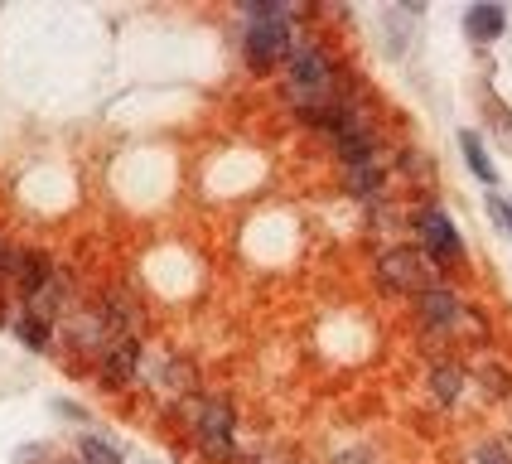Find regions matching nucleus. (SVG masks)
I'll return each instance as SVG.
<instances>
[{
	"mask_svg": "<svg viewBox=\"0 0 512 464\" xmlns=\"http://www.w3.org/2000/svg\"><path fill=\"white\" fill-rule=\"evenodd\" d=\"M194 440H199V450L208 460H237V445H232V431H237V421H232V406L223 397H208V402L194 411Z\"/></svg>",
	"mask_w": 512,
	"mask_h": 464,
	"instance_id": "7ed1b4c3",
	"label": "nucleus"
},
{
	"mask_svg": "<svg viewBox=\"0 0 512 464\" xmlns=\"http://www.w3.org/2000/svg\"><path fill=\"white\" fill-rule=\"evenodd\" d=\"M474 464H512V445H503V440H484V445L474 450Z\"/></svg>",
	"mask_w": 512,
	"mask_h": 464,
	"instance_id": "dca6fc26",
	"label": "nucleus"
},
{
	"mask_svg": "<svg viewBox=\"0 0 512 464\" xmlns=\"http://www.w3.org/2000/svg\"><path fill=\"white\" fill-rule=\"evenodd\" d=\"M295 39L300 34L290 29V20H266V25H252L242 34V54H247V63H252L256 73H266V68H276V63L290 58Z\"/></svg>",
	"mask_w": 512,
	"mask_h": 464,
	"instance_id": "39448f33",
	"label": "nucleus"
},
{
	"mask_svg": "<svg viewBox=\"0 0 512 464\" xmlns=\"http://www.w3.org/2000/svg\"><path fill=\"white\" fill-rule=\"evenodd\" d=\"M459 150H464V165L474 170V179L488 184V189H498V165H493L488 145L479 141V131H459Z\"/></svg>",
	"mask_w": 512,
	"mask_h": 464,
	"instance_id": "9d476101",
	"label": "nucleus"
},
{
	"mask_svg": "<svg viewBox=\"0 0 512 464\" xmlns=\"http://www.w3.org/2000/svg\"><path fill=\"white\" fill-rule=\"evenodd\" d=\"M334 58L310 39H295V49L285 58V92L295 107H319V102H339L334 97Z\"/></svg>",
	"mask_w": 512,
	"mask_h": 464,
	"instance_id": "f257e3e1",
	"label": "nucleus"
},
{
	"mask_svg": "<svg viewBox=\"0 0 512 464\" xmlns=\"http://www.w3.org/2000/svg\"><path fill=\"white\" fill-rule=\"evenodd\" d=\"M141 373V344L136 339H116L112 348H102V382L107 387H126Z\"/></svg>",
	"mask_w": 512,
	"mask_h": 464,
	"instance_id": "6e6552de",
	"label": "nucleus"
},
{
	"mask_svg": "<svg viewBox=\"0 0 512 464\" xmlns=\"http://www.w3.org/2000/svg\"><path fill=\"white\" fill-rule=\"evenodd\" d=\"M5 276L25 290V295H39V290L58 276V266L44 257V252H34V247H29V252H10V261H5Z\"/></svg>",
	"mask_w": 512,
	"mask_h": 464,
	"instance_id": "0eeeda50",
	"label": "nucleus"
},
{
	"mask_svg": "<svg viewBox=\"0 0 512 464\" xmlns=\"http://www.w3.org/2000/svg\"><path fill=\"white\" fill-rule=\"evenodd\" d=\"M78 460H83V464H121V450H116L112 440H102V435H83Z\"/></svg>",
	"mask_w": 512,
	"mask_h": 464,
	"instance_id": "2eb2a0df",
	"label": "nucleus"
},
{
	"mask_svg": "<svg viewBox=\"0 0 512 464\" xmlns=\"http://www.w3.org/2000/svg\"><path fill=\"white\" fill-rule=\"evenodd\" d=\"M464 315H469V305H464L450 286H430L426 295H416V319H421L426 329H435V334H450V329H459V324H464Z\"/></svg>",
	"mask_w": 512,
	"mask_h": 464,
	"instance_id": "423d86ee",
	"label": "nucleus"
},
{
	"mask_svg": "<svg viewBox=\"0 0 512 464\" xmlns=\"http://www.w3.org/2000/svg\"><path fill=\"white\" fill-rule=\"evenodd\" d=\"M382 189H387V174L382 165H358V170H348V194L363 203H377L382 199Z\"/></svg>",
	"mask_w": 512,
	"mask_h": 464,
	"instance_id": "ddd939ff",
	"label": "nucleus"
},
{
	"mask_svg": "<svg viewBox=\"0 0 512 464\" xmlns=\"http://www.w3.org/2000/svg\"><path fill=\"white\" fill-rule=\"evenodd\" d=\"M435 271H440V266H435L421 247H387V252L377 257V281L387 290H397V295H426L430 286H440Z\"/></svg>",
	"mask_w": 512,
	"mask_h": 464,
	"instance_id": "f03ea898",
	"label": "nucleus"
},
{
	"mask_svg": "<svg viewBox=\"0 0 512 464\" xmlns=\"http://www.w3.org/2000/svg\"><path fill=\"white\" fill-rule=\"evenodd\" d=\"M474 382L484 387L488 402H512V373L503 363H479V368H474Z\"/></svg>",
	"mask_w": 512,
	"mask_h": 464,
	"instance_id": "4468645a",
	"label": "nucleus"
},
{
	"mask_svg": "<svg viewBox=\"0 0 512 464\" xmlns=\"http://www.w3.org/2000/svg\"><path fill=\"white\" fill-rule=\"evenodd\" d=\"M503 29H508V10H503V5L479 0V5H469V10H464V34H469L474 44H493V39H503Z\"/></svg>",
	"mask_w": 512,
	"mask_h": 464,
	"instance_id": "1a4fd4ad",
	"label": "nucleus"
},
{
	"mask_svg": "<svg viewBox=\"0 0 512 464\" xmlns=\"http://www.w3.org/2000/svg\"><path fill=\"white\" fill-rule=\"evenodd\" d=\"M464 387H469V373L459 363H435L430 368V397L440 406H455L464 397Z\"/></svg>",
	"mask_w": 512,
	"mask_h": 464,
	"instance_id": "9b49d317",
	"label": "nucleus"
},
{
	"mask_svg": "<svg viewBox=\"0 0 512 464\" xmlns=\"http://www.w3.org/2000/svg\"><path fill=\"white\" fill-rule=\"evenodd\" d=\"M416 237H421V252H426L435 266L464 261V237H459L455 218H450L445 208H421V213H416Z\"/></svg>",
	"mask_w": 512,
	"mask_h": 464,
	"instance_id": "20e7f679",
	"label": "nucleus"
},
{
	"mask_svg": "<svg viewBox=\"0 0 512 464\" xmlns=\"http://www.w3.org/2000/svg\"><path fill=\"white\" fill-rule=\"evenodd\" d=\"M15 339H20L29 353H49V348H54V324L25 310V315L15 319Z\"/></svg>",
	"mask_w": 512,
	"mask_h": 464,
	"instance_id": "f8f14e48",
	"label": "nucleus"
}]
</instances>
